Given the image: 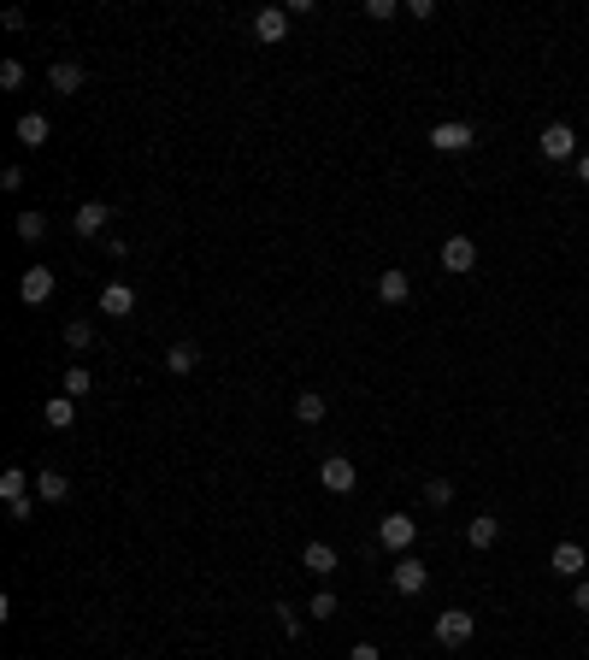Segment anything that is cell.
Wrapping results in <instances>:
<instances>
[{
  "label": "cell",
  "mask_w": 589,
  "mask_h": 660,
  "mask_svg": "<svg viewBox=\"0 0 589 660\" xmlns=\"http://www.w3.org/2000/svg\"><path fill=\"white\" fill-rule=\"evenodd\" d=\"M424 501H431V507H448L454 501V484L448 478H424Z\"/></svg>",
  "instance_id": "484cf974"
},
{
  "label": "cell",
  "mask_w": 589,
  "mask_h": 660,
  "mask_svg": "<svg viewBox=\"0 0 589 660\" xmlns=\"http://www.w3.org/2000/svg\"><path fill=\"white\" fill-rule=\"evenodd\" d=\"M465 543H472V548H495V543H501V519H495V513H477V519L465 525Z\"/></svg>",
  "instance_id": "9a60e30c"
},
{
  "label": "cell",
  "mask_w": 589,
  "mask_h": 660,
  "mask_svg": "<svg viewBox=\"0 0 589 660\" xmlns=\"http://www.w3.org/2000/svg\"><path fill=\"white\" fill-rule=\"evenodd\" d=\"M413 536H419V519L413 513H383L378 519V543L389 554H413Z\"/></svg>",
  "instance_id": "6da1fadb"
},
{
  "label": "cell",
  "mask_w": 589,
  "mask_h": 660,
  "mask_svg": "<svg viewBox=\"0 0 589 660\" xmlns=\"http://www.w3.org/2000/svg\"><path fill=\"white\" fill-rule=\"evenodd\" d=\"M378 301H389V307H401V301H413V278H407V271H401V266H389V271H383V278H378Z\"/></svg>",
  "instance_id": "7c38bea8"
},
{
  "label": "cell",
  "mask_w": 589,
  "mask_h": 660,
  "mask_svg": "<svg viewBox=\"0 0 589 660\" xmlns=\"http://www.w3.org/2000/svg\"><path fill=\"white\" fill-rule=\"evenodd\" d=\"M42 236H47L42 212H18V242H42Z\"/></svg>",
  "instance_id": "d4e9b609"
},
{
  "label": "cell",
  "mask_w": 589,
  "mask_h": 660,
  "mask_svg": "<svg viewBox=\"0 0 589 660\" xmlns=\"http://www.w3.org/2000/svg\"><path fill=\"white\" fill-rule=\"evenodd\" d=\"M166 365H171V378H189V372L201 365V348H195V342H171V348H166Z\"/></svg>",
  "instance_id": "2e32d148"
},
{
  "label": "cell",
  "mask_w": 589,
  "mask_h": 660,
  "mask_svg": "<svg viewBox=\"0 0 589 660\" xmlns=\"http://www.w3.org/2000/svg\"><path fill=\"white\" fill-rule=\"evenodd\" d=\"M30 484H36V478H30L24 466H6V472H0V501H18V495H30Z\"/></svg>",
  "instance_id": "d6986e66"
},
{
  "label": "cell",
  "mask_w": 589,
  "mask_h": 660,
  "mask_svg": "<svg viewBox=\"0 0 589 660\" xmlns=\"http://www.w3.org/2000/svg\"><path fill=\"white\" fill-rule=\"evenodd\" d=\"M100 313H107V319H130V313H136V283H107V289H100Z\"/></svg>",
  "instance_id": "8fae6325"
},
{
  "label": "cell",
  "mask_w": 589,
  "mask_h": 660,
  "mask_svg": "<svg viewBox=\"0 0 589 660\" xmlns=\"http://www.w3.org/2000/svg\"><path fill=\"white\" fill-rule=\"evenodd\" d=\"M36 495H42V501H65L71 478H65V472H36Z\"/></svg>",
  "instance_id": "44dd1931"
},
{
  "label": "cell",
  "mask_w": 589,
  "mask_h": 660,
  "mask_svg": "<svg viewBox=\"0 0 589 660\" xmlns=\"http://www.w3.org/2000/svg\"><path fill=\"white\" fill-rule=\"evenodd\" d=\"M47 83H54L59 95H77V89H83V65H77V59H59V65L47 71Z\"/></svg>",
  "instance_id": "e0dca14e"
},
{
  "label": "cell",
  "mask_w": 589,
  "mask_h": 660,
  "mask_svg": "<svg viewBox=\"0 0 589 660\" xmlns=\"http://www.w3.org/2000/svg\"><path fill=\"white\" fill-rule=\"evenodd\" d=\"M253 36L277 47L283 36H289V6H260V13H253Z\"/></svg>",
  "instance_id": "ba28073f"
},
{
  "label": "cell",
  "mask_w": 589,
  "mask_h": 660,
  "mask_svg": "<svg viewBox=\"0 0 589 660\" xmlns=\"http://www.w3.org/2000/svg\"><path fill=\"white\" fill-rule=\"evenodd\" d=\"M59 337H65V348H71V354H89V348H95V330H89L83 319H71L65 330H59Z\"/></svg>",
  "instance_id": "cb8c5ba5"
},
{
  "label": "cell",
  "mask_w": 589,
  "mask_h": 660,
  "mask_svg": "<svg viewBox=\"0 0 589 660\" xmlns=\"http://www.w3.org/2000/svg\"><path fill=\"white\" fill-rule=\"evenodd\" d=\"M395 13H401V6H395V0H365V18H378V24H389Z\"/></svg>",
  "instance_id": "83f0119b"
},
{
  "label": "cell",
  "mask_w": 589,
  "mask_h": 660,
  "mask_svg": "<svg viewBox=\"0 0 589 660\" xmlns=\"http://www.w3.org/2000/svg\"><path fill=\"white\" fill-rule=\"evenodd\" d=\"M30 513H36V501H30V495H18V501H6V519H18V525H24Z\"/></svg>",
  "instance_id": "4dcf8cb0"
},
{
  "label": "cell",
  "mask_w": 589,
  "mask_h": 660,
  "mask_svg": "<svg viewBox=\"0 0 589 660\" xmlns=\"http://www.w3.org/2000/svg\"><path fill=\"white\" fill-rule=\"evenodd\" d=\"M319 484H324L330 495H348L354 484H360V472H354L348 454H324V460H319Z\"/></svg>",
  "instance_id": "5b68a950"
},
{
  "label": "cell",
  "mask_w": 589,
  "mask_h": 660,
  "mask_svg": "<svg viewBox=\"0 0 589 660\" xmlns=\"http://www.w3.org/2000/svg\"><path fill=\"white\" fill-rule=\"evenodd\" d=\"M572 607H577V613H589V584H584V578H577V590H572Z\"/></svg>",
  "instance_id": "d6a6232c"
},
{
  "label": "cell",
  "mask_w": 589,
  "mask_h": 660,
  "mask_svg": "<svg viewBox=\"0 0 589 660\" xmlns=\"http://www.w3.org/2000/svg\"><path fill=\"white\" fill-rule=\"evenodd\" d=\"M389 584L401 596H424V584H431V572H424L413 554H395V566H389Z\"/></svg>",
  "instance_id": "52a82bcc"
},
{
  "label": "cell",
  "mask_w": 589,
  "mask_h": 660,
  "mask_svg": "<svg viewBox=\"0 0 589 660\" xmlns=\"http://www.w3.org/2000/svg\"><path fill=\"white\" fill-rule=\"evenodd\" d=\"M477 637V613H465V607H448V613H436V643L442 648H460Z\"/></svg>",
  "instance_id": "3957f363"
},
{
  "label": "cell",
  "mask_w": 589,
  "mask_h": 660,
  "mask_svg": "<svg viewBox=\"0 0 589 660\" xmlns=\"http://www.w3.org/2000/svg\"><path fill=\"white\" fill-rule=\"evenodd\" d=\"M554 578H584V543H554Z\"/></svg>",
  "instance_id": "5bb4252c"
},
{
  "label": "cell",
  "mask_w": 589,
  "mask_h": 660,
  "mask_svg": "<svg viewBox=\"0 0 589 660\" xmlns=\"http://www.w3.org/2000/svg\"><path fill=\"white\" fill-rule=\"evenodd\" d=\"M42 419L54 424V431H65V424L77 419V401H71V395H54V401H47V407H42Z\"/></svg>",
  "instance_id": "7402d4cb"
},
{
  "label": "cell",
  "mask_w": 589,
  "mask_h": 660,
  "mask_svg": "<svg viewBox=\"0 0 589 660\" xmlns=\"http://www.w3.org/2000/svg\"><path fill=\"white\" fill-rule=\"evenodd\" d=\"M572 171H577V183L589 189V154H577V159H572Z\"/></svg>",
  "instance_id": "836d02e7"
},
{
  "label": "cell",
  "mask_w": 589,
  "mask_h": 660,
  "mask_svg": "<svg viewBox=\"0 0 589 660\" xmlns=\"http://www.w3.org/2000/svg\"><path fill=\"white\" fill-rule=\"evenodd\" d=\"M324 413H330V407H324V395H319V390L294 395V419H301V424H324Z\"/></svg>",
  "instance_id": "ffe728a7"
},
{
  "label": "cell",
  "mask_w": 589,
  "mask_h": 660,
  "mask_svg": "<svg viewBox=\"0 0 589 660\" xmlns=\"http://www.w3.org/2000/svg\"><path fill=\"white\" fill-rule=\"evenodd\" d=\"M107 225H113V207H107V201H83V207H77V219H71V230H77V236H100Z\"/></svg>",
  "instance_id": "30bf717a"
},
{
  "label": "cell",
  "mask_w": 589,
  "mask_h": 660,
  "mask_svg": "<svg viewBox=\"0 0 589 660\" xmlns=\"http://www.w3.org/2000/svg\"><path fill=\"white\" fill-rule=\"evenodd\" d=\"M47 136H54V124H47L42 113H24V118H18V141H24V148H42Z\"/></svg>",
  "instance_id": "ac0fdd59"
},
{
  "label": "cell",
  "mask_w": 589,
  "mask_h": 660,
  "mask_svg": "<svg viewBox=\"0 0 589 660\" xmlns=\"http://www.w3.org/2000/svg\"><path fill=\"white\" fill-rule=\"evenodd\" d=\"M271 613H277V625H283V631H289V637H301V613H294V607H271Z\"/></svg>",
  "instance_id": "f546056e"
},
{
  "label": "cell",
  "mask_w": 589,
  "mask_h": 660,
  "mask_svg": "<svg viewBox=\"0 0 589 660\" xmlns=\"http://www.w3.org/2000/svg\"><path fill=\"white\" fill-rule=\"evenodd\" d=\"M536 154L554 159V166H560V159H577V130L566 124V118H554V124H548L542 136H536Z\"/></svg>",
  "instance_id": "7a4b0ae2"
},
{
  "label": "cell",
  "mask_w": 589,
  "mask_h": 660,
  "mask_svg": "<svg viewBox=\"0 0 589 660\" xmlns=\"http://www.w3.org/2000/svg\"><path fill=\"white\" fill-rule=\"evenodd\" d=\"M0 89H24V65H18V59L0 65Z\"/></svg>",
  "instance_id": "f1b7e54d"
},
{
  "label": "cell",
  "mask_w": 589,
  "mask_h": 660,
  "mask_svg": "<svg viewBox=\"0 0 589 660\" xmlns=\"http://www.w3.org/2000/svg\"><path fill=\"white\" fill-rule=\"evenodd\" d=\"M89 390H95V378H89L83 365H71L65 378H59V395H71V401H83V395H89Z\"/></svg>",
  "instance_id": "603a6c76"
},
{
  "label": "cell",
  "mask_w": 589,
  "mask_h": 660,
  "mask_svg": "<svg viewBox=\"0 0 589 660\" xmlns=\"http://www.w3.org/2000/svg\"><path fill=\"white\" fill-rule=\"evenodd\" d=\"M301 566H307L312 578H330L342 561H337V548H330V543H307V548H301Z\"/></svg>",
  "instance_id": "4fadbf2b"
},
{
  "label": "cell",
  "mask_w": 589,
  "mask_h": 660,
  "mask_svg": "<svg viewBox=\"0 0 589 660\" xmlns=\"http://www.w3.org/2000/svg\"><path fill=\"white\" fill-rule=\"evenodd\" d=\"M47 296H54V271H47V266H30L24 278H18V301H24V307H42Z\"/></svg>",
  "instance_id": "9c48e42d"
},
{
  "label": "cell",
  "mask_w": 589,
  "mask_h": 660,
  "mask_svg": "<svg viewBox=\"0 0 589 660\" xmlns=\"http://www.w3.org/2000/svg\"><path fill=\"white\" fill-rule=\"evenodd\" d=\"M348 660H383V655H378V643H365V637H360V643L348 648Z\"/></svg>",
  "instance_id": "1f68e13d"
},
{
  "label": "cell",
  "mask_w": 589,
  "mask_h": 660,
  "mask_svg": "<svg viewBox=\"0 0 589 660\" xmlns=\"http://www.w3.org/2000/svg\"><path fill=\"white\" fill-rule=\"evenodd\" d=\"M337 607H342V602H337V590H319L307 613H312V619H337Z\"/></svg>",
  "instance_id": "4316f807"
},
{
  "label": "cell",
  "mask_w": 589,
  "mask_h": 660,
  "mask_svg": "<svg viewBox=\"0 0 589 660\" xmlns=\"http://www.w3.org/2000/svg\"><path fill=\"white\" fill-rule=\"evenodd\" d=\"M472 141H477V130L465 124V118H442V124L431 130V148H436V154H465Z\"/></svg>",
  "instance_id": "277c9868"
},
{
  "label": "cell",
  "mask_w": 589,
  "mask_h": 660,
  "mask_svg": "<svg viewBox=\"0 0 589 660\" xmlns=\"http://www.w3.org/2000/svg\"><path fill=\"white\" fill-rule=\"evenodd\" d=\"M442 271H454V278L477 271V242L472 236H442Z\"/></svg>",
  "instance_id": "8992f818"
}]
</instances>
